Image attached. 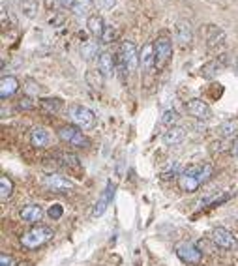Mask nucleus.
Masks as SVG:
<instances>
[{
  "instance_id": "nucleus-1",
  "label": "nucleus",
  "mask_w": 238,
  "mask_h": 266,
  "mask_svg": "<svg viewBox=\"0 0 238 266\" xmlns=\"http://www.w3.org/2000/svg\"><path fill=\"white\" fill-rule=\"evenodd\" d=\"M118 66L122 70L124 75H130L132 72H135L137 68L141 66V53L137 51V47L133 41H124L120 45V51H118Z\"/></svg>"
},
{
  "instance_id": "nucleus-2",
  "label": "nucleus",
  "mask_w": 238,
  "mask_h": 266,
  "mask_svg": "<svg viewBox=\"0 0 238 266\" xmlns=\"http://www.w3.org/2000/svg\"><path fill=\"white\" fill-rule=\"evenodd\" d=\"M53 236H54V233L51 227L36 225V227H32L28 233H25L21 236V244L27 247V249H36V247L43 246L45 242H49Z\"/></svg>"
},
{
  "instance_id": "nucleus-3",
  "label": "nucleus",
  "mask_w": 238,
  "mask_h": 266,
  "mask_svg": "<svg viewBox=\"0 0 238 266\" xmlns=\"http://www.w3.org/2000/svg\"><path fill=\"white\" fill-rule=\"evenodd\" d=\"M58 139L64 141L66 145L73 148H88L90 147V139L86 137L83 129L77 126H62L58 129Z\"/></svg>"
},
{
  "instance_id": "nucleus-4",
  "label": "nucleus",
  "mask_w": 238,
  "mask_h": 266,
  "mask_svg": "<svg viewBox=\"0 0 238 266\" xmlns=\"http://www.w3.org/2000/svg\"><path fill=\"white\" fill-rule=\"evenodd\" d=\"M70 118H72L73 126H77L79 129H92L96 126V114L90 111L88 107L83 105H72L70 107Z\"/></svg>"
},
{
  "instance_id": "nucleus-5",
  "label": "nucleus",
  "mask_w": 238,
  "mask_h": 266,
  "mask_svg": "<svg viewBox=\"0 0 238 266\" xmlns=\"http://www.w3.org/2000/svg\"><path fill=\"white\" fill-rule=\"evenodd\" d=\"M199 167H201V165L186 167L184 173L178 176V186H180V189H182V191L193 193V191H197L199 187L203 186L201 176H199Z\"/></svg>"
},
{
  "instance_id": "nucleus-6",
  "label": "nucleus",
  "mask_w": 238,
  "mask_h": 266,
  "mask_svg": "<svg viewBox=\"0 0 238 266\" xmlns=\"http://www.w3.org/2000/svg\"><path fill=\"white\" fill-rule=\"evenodd\" d=\"M154 53H156V68H163L171 58L172 53V43L169 38L161 36L154 41Z\"/></svg>"
},
{
  "instance_id": "nucleus-7",
  "label": "nucleus",
  "mask_w": 238,
  "mask_h": 266,
  "mask_svg": "<svg viewBox=\"0 0 238 266\" xmlns=\"http://www.w3.org/2000/svg\"><path fill=\"white\" fill-rule=\"evenodd\" d=\"M43 186L49 191H54V193H68L75 187L72 180L66 178V176H60V174H47L45 178H43Z\"/></svg>"
},
{
  "instance_id": "nucleus-8",
  "label": "nucleus",
  "mask_w": 238,
  "mask_h": 266,
  "mask_svg": "<svg viewBox=\"0 0 238 266\" xmlns=\"http://www.w3.org/2000/svg\"><path fill=\"white\" fill-rule=\"evenodd\" d=\"M174 249H176V255L188 264H199L201 259H203V253L199 251L192 242H178Z\"/></svg>"
},
{
  "instance_id": "nucleus-9",
  "label": "nucleus",
  "mask_w": 238,
  "mask_h": 266,
  "mask_svg": "<svg viewBox=\"0 0 238 266\" xmlns=\"http://www.w3.org/2000/svg\"><path fill=\"white\" fill-rule=\"evenodd\" d=\"M186 111L195 120H210L212 116V109L203 100H199V98H193V100L188 101L186 103Z\"/></svg>"
},
{
  "instance_id": "nucleus-10",
  "label": "nucleus",
  "mask_w": 238,
  "mask_h": 266,
  "mask_svg": "<svg viewBox=\"0 0 238 266\" xmlns=\"http://www.w3.org/2000/svg\"><path fill=\"white\" fill-rule=\"evenodd\" d=\"M212 242L216 244L218 247H223V249H232L236 247V238L231 231H227L223 227H216L212 231Z\"/></svg>"
},
{
  "instance_id": "nucleus-11",
  "label": "nucleus",
  "mask_w": 238,
  "mask_h": 266,
  "mask_svg": "<svg viewBox=\"0 0 238 266\" xmlns=\"http://www.w3.org/2000/svg\"><path fill=\"white\" fill-rule=\"evenodd\" d=\"M30 145L34 148H47L51 145V131L43 126H36L30 131Z\"/></svg>"
},
{
  "instance_id": "nucleus-12",
  "label": "nucleus",
  "mask_w": 238,
  "mask_h": 266,
  "mask_svg": "<svg viewBox=\"0 0 238 266\" xmlns=\"http://www.w3.org/2000/svg\"><path fill=\"white\" fill-rule=\"evenodd\" d=\"M114 184L112 182H107V187L105 191L101 193V197L98 199V203L94 205V210H92V216L94 218H99V216H103V212L107 210V207H109V203L112 201V195H114Z\"/></svg>"
},
{
  "instance_id": "nucleus-13",
  "label": "nucleus",
  "mask_w": 238,
  "mask_h": 266,
  "mask_svg": "<svg viewBox=\"0 0 238 266\" xmlns=\"http://www.w3.org/2000/svg\"><path fill=\"white\" fill-rule=\"evenodd\" d=\"M98 72L103 75V77H107V79H111L112 75H114V56H112L109 51L99 53V56H98Z\"/></svg>"
},
{
  "instance_id": "nucleus-14",
  "label": "nucleus",
  "mask_w": 238,
  "mask_h": 266,
  "mask_svg": "<svg viewBox=\"0 0 238 266\" xmlns=\"http://www.w3.org/2000/svg\"><path fill=\"white\" fill-rule=\"evenodd\" d=\"M184 137H186L184 127L172 126V127H167V131H163L161 141H163V145H167V147H176V145H180L184 141Z\"/></svg>"
},
{
  "instance_id": "nucleus-15",
  "label": "nucleus",
  "mask_w": 238,
  "mask_h": 266,
  "mask_svg": "<svg viewBox=\"0 0 238 266\" xmlns=\"http://www.w3.org/2000/svg\"><path fill=\"white\" fill-rule=\"evenodd\" d=\"M19 218L23 221H27V223L36 225V223L41 221V218H43V210H41L40 205H27L25 208H21Z\"/></svg>"
},
{
  "instance_id": "nucleus-16",
  "label": "nucleus",
  "mask_w": 238,
  "mask_h": 266,
  "mask_svg": "<svg viewBox=\"0 0 238 266\" xmlns=\"http://www.w3.org/2000/svg\"><path fill=\"white\" fill-rule=\"evenodd\" d=\"M174 36H176V41H178L182 47L190 45V43L193 41V32H192L190 23H186V21H178V23H176V27H174Z\"/></svg>"
},
{
  "instance_id": "nucleus-17",
  "label": "nucleus",
  "mask_w": 238,
  "mask_h": 266,
  "mask_svg": "<svg viewBox=\"0 0 238 266\" xmlns=\"http://www.w3.org/2000/svg\"><path fill=\"white\" fill-rule=\"evenodd\" d=\"M17 90H19V81L15 79V77H12V75H4V77L0 79V98H2V100L12 98Z\"/></svg>"
},
{
  "instance_id": "nucleus-18",
  "label": "nucleus",
  "mask_w": 238,
  "mask_h": 266,
  "mask_svg": "<svg viewBox=\"0 0 238 266\" xmlns=\"http://www.w3.org/2000/svg\"><path fill=\"white\" fill-rule=\"evenodd\" d=\"M156 66V53H154V43H145L141 49V68L145 72H152Z\"/></svg>"
},
{
  "instance_id": "nucleus-19",
  "label": "nucleus",
  "mask_w": 238,
  "mask_h": 266,
  "mask_svg": "<svg viewBox=\"0 0 238 266\" xmlns=\"http://www.w3.org/2000/svg\"><path fill=\"white\" fill-rule=\"evenodd\" d=\"M206 40H208V47H210V49L223 45L225 32L221 28L216 27V25H208V28H206Z\"/></svg>"
},
{
  "instance_id": "nucleus-20",
  "label": "nucleus",
  "mask_w": 238,
  "mask_h": 266,
  "mask_svg": "<svg viewBox=\"0 0 238 266\" xmlns=\"http://www.w3.org/2000/svg\"><path fill=\"white\" fill-rule=\"evenodd\" d=\"M86 27H88V32L92 34L94 38H101L107 25L99 15H90V17H86Z\"/></svg>"
},
{
  "instance_id": "nucleus-21",
  "label": "nucleus",
  "mask_w": 238,
  "mask_h": 266,
  "mask_svg": "<svg viewBox=\"0 0 238 266\" xmlns=\"http://www.w3.org/2000/svg\"><path fill=\"white\" fill-rule=\"evenodd\" d=\"M184 173V167L180 161H169L163 169H161V178L163 180H171V178H178L180 174Z\"/></svg>"
},
{
  "instance_id": "nucleus-22",
  "label": "nucleus",
  "mask_w": 238,
  "mask_h": 266,
  "mask_svg": "<svg viewBox=\"0 0 238 266\" xmlns=\"http://www.w3.org/2000/svg\"><path fill=\"white\" fill-rule=\"evenodd\" d=\"M238 131V122L236 120H225L218 126V135L223 137V139H229V137H234Z\"/></svg>"
},
{
  "instance_id": "nucleus-23",
  "label": "nucleus",
  "mask_w": 238,
  "mask_h": 266,
  "mask_svg": "<svg viewBox=\"0 0 238 266\" xmlns=\"http://www.w3.org/2000/svg\"><path fill=\"white\" fill-rule=\"evenodd\" d=\"M221 70H223V64L216 58V60H210L208 64H205V66L201 68V75H203L205 79H214Z\"/></svg>"
},
{
  "instance_id": "nucleus-24",
  "label": "nucleus",
  "mask_w": 238,
  "mask_h": 266,
  "mask_svg": "<svg viewBox=\"0 0 238 266\" xmlns=\"http://www.w3.org/2000/svg\"><path fill=\"white\" fill-rule=\"evenodd\" d=\"M40 105L43 107V109H45L47 113L58 114L60 111H62L64 103H62V100H58V98H43V100L40 101Z\"/></svg>"
},
{
  "instance_id": "nucleus-25",
  "label": "nucleus",
  "mask_w": 238,
  "mask_h": 266,
  "mask_svg": "<svg viewBox=\"0 0 238 266\" xmlns=\"http://www.w3.org/2000/svg\"><path fill=\"white\" fill-rule=\"evenodd\" d=\"M81 56L85 60H92L94 56H99V51H98V43L96 41H83L81 45Z\"/></svg>"
},
{
  "instance_id": "nucleus-26",
  "label": "nucleus",
  "mask_w": 238,
  "mask_h": 266,
  "mask_svg": "<svg viewBox=\"0 0 238 266\" xmlns=\"http://www.w3.org/2000/svg\"><path fill=\"white\" fill-rule=\"evenodd\" d=\"M92 6H94L92 0H77L72 10L77 17H85V15H88L90 12H92ZM88 17H90V15H88Z\"/></svg>"
},
{
  "instance_id": "nucleus-27",
  "label": "nucleus",
  "mask_w": 238,
  "mask_h": 266,
  "mask_svg": "<svg viewBox=\"0 0 238 266\" xmlns=\"http://www.w3.org/2000/svg\"><path fill=\"white\" fill-rule=\"evenodd\" d=\"M14 193V182L8 176H0V199L8 201Z\"/></svg>"
},
{
  "instance_id": "nucleus-28",
  "label": "nucleus",
  "mask_w": 238,
  "mask_h": 266,
  "mask_svg": "<svg viewBox=\"0 0 238 266\" xmlns=\"http://www.w3.org/2000/svg\"><path fill=\"white\" fill-rule=\"evenodd\" d=\"M176 122H178V113H176L174 109H165V111L161 113V124H163V126L172 127Z\"/></svg>"
},
{
  "instance_id": "nucleus-29",
  "label": "nucleus",
  "mask_w": 238,
  "mask_h": 266,
  "mask_svg": "<svg viewBox=\"0 0 238 266\" xmlns=\"http://www.w3.org/2000/svg\"><path fill=\"white\" fill-rule=\"evenodd\" d=\"M114 38H116V30H114V27H109V25H107L99 40H101V43H112Z\"/></svg>"
},
{
  "instance_id": "nucleus-30",
  "label": "nucleus",
  "mask_w": 238,
  "mask_h": 266,
  "mask_svg": "<svg viewBox=\"0 0 238 266\" xmlns=\"http://www.w3.org/2000/svg\"><path fill=\"white\" fill-rule=\"evenodd\" d=\"M62 214H64V208H62V205H58V203H56V205H51L49 210H47V216L54 221L60 220V218H62Z\"/></svg>"
},
{
  "instance_id": "nucleus-31",
  "label": "nucleus",
  "mask_w": 238,
  "mask_h": 266,
  "mask_svg": "<svg viewBox=\"0 0 238 266\" xmlns=\"http://www.w3.org/2000/svg\"><path fill=\"white\" fill-rule=\"evenodd\" d=\"M58 158L64 161V165H72V167H79V158L73 156V154H68V152H62L58 154Z\"/></svg>"
},
{
  "instance_id": "nucleus-32",
  "label": "nucleus",
  "mask_w": 238,
  "mask_h": 266,
  "mask_svg": "<svg viewBox=\"0 0 238 266\" xmlns=\"http://www.w3.org/2000/svg\"><path fill=\"white\" fill-rule=\"evenodd\" d=\"M34 107H36V101L32 100V96H23L19 100V109L23 111H32Z\"/></svg>"
},
{
  "instance_id": "nucleus-33",
  "label": "nucleus",
  "mask_w": 238,
  "mask_h": 266,
  "mask_svg": "<svg viewBox=\"0 0 238 266\" xmlns=\"http://www.w3.org/2000/svg\"><path fill=\"white\" fill-rule=\"evenodd\" d=\"M27 85L28 87L25 88V90H27V96H34V94L40 92V85H36L34 81H27Z\"/></svg>"
},
{
  "instance_id": "nucleus-34",
  "label": "nucleus",
  "mask_w": 238,
  "mask_h": 266,
  "mask_svg": "<svg viewBox=\"0 0 238 266\" xmlns=\"http://www.w3.org/2000/svg\"><path fill=\"white\" fill-rule=\"evenodd\" d=\"M98 2V6L101 8V10H111V8H114V4H116V0H96Z\"/></svg>"
},
{
  "instance_id": "nucleus-35",
  "label": "nucleus",
  "mask_w": 238,
  "mask_h": 266,
  "mask_svg": "<svg viewBox=\"0 0 238 266\" xmlns=\"http://www.w3.org/2000/svg\"><path fill=\"white\" fill-rule=\"evenodd\" d=\"M15 262H14V259L8 255V253H2L0 255V266H14Z\"/></svg>"
},
{
  "instance_id": "nucleus-36",
  "label": "nucleus",
  "mask_w": 238,
  "mask_h": 266,
  "mask_svg": "<svg viewBox=\"0 0 238 266\" xmlns=\"http://www.w3.org/2000/svg\"><path fill=\"white\" fill-rule=\"evenodd\" d=\"M54 2H56L60 8H73L77 0H54Z\"/></svg>"
},
{
  "instance_id": "nucleus-37",
  "label": "nucleus",
  "mask_w": 238,
  "mask_h": 266,
  "mask_svg": "<svg viewBox=\"0 0 238 266\" xmlns=\"http://www.w3.org/2000/svg\"><path fill=\"white\" fill-rule=\"evenodd\" d=\"M229 150H231L232 156H236V158H238V135H236V137H234V139H232L231 148H229Z\"/></svg>"
},
{
  "instance_id": "nucleus-38",
  "label": "nucleus",
  "mask_w": 238,
  "mask_h": 266,
  "mask_svg": "<svg viewBox=\"0 0 238 266\" xmlns=\"http://www.w3.org/2000/svg\"><path fill=\"white\" fill-rule=\"evenodd\" d=\"M236 70H238V62H236Z\"/></svg>"
}]
</instances>
